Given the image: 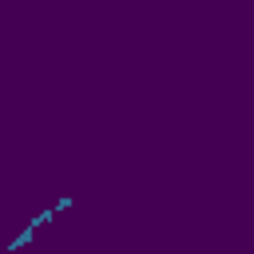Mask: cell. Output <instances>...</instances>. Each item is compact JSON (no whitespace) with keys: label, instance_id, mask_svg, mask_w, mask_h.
Returning a JSON list of instances; mask_svg holds the SVG:
<instances>
[{"label":"cell","instance_id":"6da1fadb","mask_svg":"<svg viewBox=\"0 0 254 254\" xmlns=\"http://www.w3.org/2000/svg\"><path fill=\"white\" fill-rule=\"evenodd\" d=\"M28 242H32V226H24V230H20V234H16L12 242H8V254H16V250H24Z\"/></svg>","mask_w":254,"mask_h":254},{"label":"cell","instance_id":"7a4b0ae2","mask_svg":"<svg viewBox=\"0 0 254 254\" xmlns=\"http://www.w3.org/2000/svg\"><path fill=\"white\" fill-rule=\"evenodd\" d=\"M52 218H56V210H52V206H48V210H40V214H36V218H32V222H28V226H32V230H40V226H48V222H52Z\"/></svg>","mask_w":254,"mask_h":254},{"label":"cell","instance_id":"3957f363","mask_svg":"<svg viewBox=\"0 0 254 254\" xmlns=\"http://www.w3.org/2000/svg\"><path fill=\"white\" fill-rule=\"evenodd\" d=\"M71 206H75V198H71V194H64V198H60L52 210H56V214H64V210H71Z\"/></svg>","mask_w":254,"mask_h":254}]
</instances>
